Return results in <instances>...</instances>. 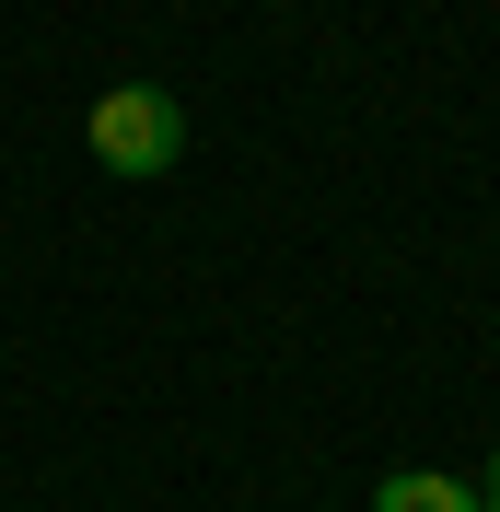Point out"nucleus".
Segmentation results:
<instances>
[{"instance_id": "nucleus-1", "label": "nucleus", "mask_w": 500, "mask_h": 512, "mask_svg": "<svg viewBox=\"0 0 500 512\" xmlns=\"http://www.w3.org/2000/svg\"><path fill=\"white\" fill-rule=\"evenodd\" d=\"M82 152H94L105 175H128V187H152V175L187 163V105L163 94V82H105V94L82 105Z\"/></svg>"}, {"instance_id": "nucleus-2", "label": "nucleus", "mask_w": 500, "mask_h": 512, "mask_svg": "<svg viewBox=\"0 0 500 512\" xmlns=\"http://www.w3.org/2000/svg\"><path fill=\"white\" fill-rule=\"evenodd\" d=\"M373 512H489V501H477V478H442V466H396V478L373 489Z\"/></svg>"}, {"instance_id": "nucleus-3", "label": "nucleus", "mask_w": 500, "mask_h": 512, "mask_svg": "<svg viewBox=\"0 0 500 512\" xmlns=\"http://www.w3.org/2000/svg\"><path fill=\"white\" fill-rule=\"evenodd\" d=\"M477 501H489V512H500V454H489V466H477Z\"/></svg>"}]
</instances>
